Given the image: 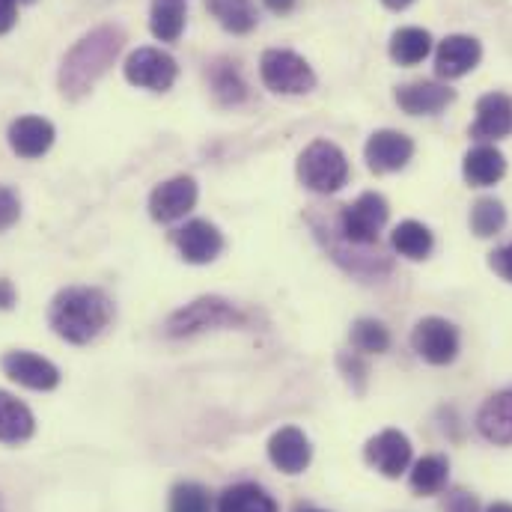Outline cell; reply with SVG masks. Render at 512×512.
<instances>
[{
    "label": "cell",
    "instance_id": "6da1fadb",
    "mask_svg": "<svg viewBox=\"0 0 512 512\" xmlns=\"http://www.w3.org/2000/svg\"><path fill=\"white\" fill-rule=\"evenodd\" d=\"M114 319L111 298L96 286H69L57 292L48 310V322L57 337H63L72 346L93 343Z\"/></svg>",
    "mask_w": 512,
    "mask_h": 512
},
{
    "label": "cell",
    "instance_id": "7a4b0ae2",
    "mask_svg": "<svg viewBox=\"0 0 512 512\" xmlns=\"http://www.w3.org/2000/svg\"><path fill=\"white\" fill-rule=\"evenodd\" d=\"M126 33L123 27L102 24L90 30L84 39L75 42V48L63 57L60 69V90L66 99H81L93 90V84L111 69L117 54L123 51Z\"/></svg>",
    "mask_w": 512,
    "mask_h": 512
},
{
    "label": "cell",
    "instance_id": "3957f363",
    "mask_svg": "<svg viewBox=\"0 0 512 512\" xmlns=\"http://www.w3.org/2000/svg\"><path fill=\"white\" fill-rule=\"evenodd\" d=\"M298 179L316 194H334L349 179V161L331 140H313L298 158Z\"/></svg>",
    "mask_w": 512,
    "mask_h": 512
},
{
    "label": "cell",
    "instance_id": "277c9868",
    "mask_svg": "<svg viewBox=\"0 0 512 512\" xmlns=\"http://www.w3.org/2000/svg\"><path fill=\"white\" fill-rule=\"evenodd\" d=\"M233 325H245V313L233 301H227V298L206 295V298H197L188 307L176 310L167 319L164 334L167 337H191V334H200V331L233 328Z\"/></svg>",
    "mask_w": 512,
    "mask_h": 512
},
{
    "label": "cell",
    "instance_id": "5b68a950",
    "mask_svg": "<svg viewBox=\"0 0 512 512\" xmlns=\"http://www.w3.org/2000/svg\"><path fill=\"white\" fill-rule=\"evenodd\" d=\"M310 227L316 230V239L325 245V251L331 254L334 262H340L349 274H358V277H367V280H379L382 274L390 271V259L379 251V245H370V248H358L352 242H346L340 236L337 227H331V221H319L316 215H310Z\"/></svg>",
    "mask_w": 512,
    "mask_h": 512
},
{
    "label": "cell",
    "instance_id": "8992f818",
    "mask_svg": "<svg viewBox=\"0 0 512 512\" xmlns=\"http://www.w3.org/2000/svg\"><path fill=\"white\" fill-rule=\"evenodd\" d=\"M387 215H390L387 200L376 191H367L340 212L337 230L346 242H352L358 248H370V245H379V233L387 224Z\"/></svg>",
    "mask_w": 512,
    "mask_h": 512
},
{
    "label": "cell",
    "instance_id": "52a82bcc",
    "mask_svg": "<svg viewBox=\"0 0 512 512\" xmlns=\"http://www.w3.org/2000/svg\"><path fill=\"white\" fill-rule=\"evenodd\" d=\"M259 72H262V81L271 93L301 96V93H310L316 87V75H313L310 63L304 57H298L295 51H283V48L265 51Z\"/></svg>",
    "mask_w": 512,
    "mask_h": 512
},
{
    "label": "cell",
    "instance_id": "ba28073f",
    "mask_svg": "<svg viewBox=\"0 0 512 512\" xmlns=\"http://www.w3.org/2000/svg\"><path fill=\"white\" fill-rule=\"evenodd\" d=\"M411 349L432 367H447L459 355V331L441 316H426L411 331Z\"/></svg>",
    "mask_w": 512,
    "mask_h": 512
},
{
    "label": "cell",
    "instance_id": "9c48e42d",
    "mask_svg": "<svg viewBox=\"0 0 512 512\" xmlns=\"http://www.w3.org/2000/svg\"><path fill=\"white\" fill-rule=\"evenodd\" d=\"M123 72H126L128 84L143 87V90H152V93H164V90L173 87V81L179 75V66H176V60L167 51L137 48V51L128 54Z\"/></svg>",
    "mask_w": 512,
    "mask_h": 512
},
{
    "label": "cell",
    "instance_id": "30bf717a",
    "mask_svg": "<svg viewBox=\"0 0 512 512\" xmlns=\"http://www.w3.org/2000/svg\"><path fill=\"white\" fill-rule=\"evenodd\" d=\"M364 459L370 468H376L379 474L396 480L408 471L411 465V441L405 432L399 429H384L379 435H373L364 447Z\"/></svg>",
    "mask_w": 512,
    "mask_h": 512
},
{
    "label": "cell",
    "instance_id": "8fae6325",
    "mask_svg": "<svg viewBox=\"0 0 512 512\" xmlns=\"http://www.w3.org/2000/svg\"><path fill=\"white\" fill-rule=\"evenodd\" d=\"M197 203V182L191 176H176L161 182L149 197V215L161 224H173L185 218Z\"/></svg>",
    "mask_w": 512,
    "mask_h": 512
},
{
    "label": "cell",
    "instance_id": "7c38bea8",
    "mask_svg": "<svg viewBox=\"0 0 512 512\" xmlns=\"http://www.w3.org/2000/svg\"><path fill=\"white\" fill-rule=\"evenodd\" d=\"M367 164L373 173H396L402 170L411 155H414V140L402 131H393V128H382L376 131L370 140H367Z\"/></svg>",
    "mask_w": 512,
    "mask_h": 512
},
{
    "label": "cell",
    "instance_id": "4fadbf2b",
    "mask_svg": "<svg viewBox=\"0 0 512 512\" xmlns=\"http://www.w3.org/2000/svg\"><path fill=\"white\" fill-rule=\"evenodd\" d=\"M483 57V48L474 36H465V33H453L447 36L444 42H438V51H435V72L447 81L453 78H465L468 72L477 69Z\"/></svg>",
    "mask_w": 512,
    "mask_h": 512
},
{
    "label": "cell",
    "instance_id": "5bb4252c",
    "mask_svg": "<svg viewBox=\"0 0 512 512\" xmlns=\"http://www.w3.org/2000/svg\"><path fill=\"white\" fill-rule=\"evenodd\" d=\"M0 367L12 382L30 390H54L60 384V370L48 358H39L33 352H6L0 358Z\"/></svg>",
    "mask_w": 512,
    "mask_h": 512
},
{
    "label": "cell",
    "instance_id": "9a60e30c",
    "mask_svg": "<svg viewBox=\"0 0 512 512\" xmlns=\"http://www.w3.org/2000/svg\"><path fill=\"white\" fill-rule=\"evenodd\" d=\"M268 459L274 462V468H280L283 474L295 477V474L307 471V465L313 459V450H310V441H307V435L301 429L283 426L268 441Z\"/></svg>",
    "mask_w": 512,
    "mask_h": 512
},
{
    "label": "cell",
    "instance_id": "2e32d148",
    "mask_svg": "<svg viewBox=\"0 0 512 512\" xmlns=\"http://www.w3.org/2000/svg\"><path fill=\"white\" fill-rule=\"evenodd\" d=\"M176 248L185 262L191 265H206L224 251V236L215 224L209 221H188L179 233H176Z\"/></svg>",
    "mask_w": 512,
    "mask_h": 512
},
{
    "label": "cell",
    "instance_id": "e0dca14e",
    "mask_svg": "<svg viewBox=\"0 0 512 512\" xmlns=\"http://www.w3.org/2000/svg\"><path fill=\"white\" fill-rule=\"evenodd\" d=\"M456 93L444 84L435 81H414L396 90V105L411 114V117H432L438 111H444L447 105H453Z\"/></svg>",
    "mask_w": 512,
    "mask_h": 512
},
{
    "label": "cell",
    "instance_id": "ac0fdd59",
    "mask_svg": "<svg viewBox=\"0 0 512 512\" xmlns=\"http://www.w3.org/2000/svg\"><path fill=\"white\" fill-rule=\"evenodd\" d=\"M512 134V99L504 93H489L477 102V120L471 137L477 140H501Z\"/></svg>",
    "mask_w": 512,
    "mask_h": 512
},
{
    "label": "cell",
    "instance_id": "d6986e66",
    "mask_svg": "<svg viewBox=\"0 0 512 512\" xmlns=\"http://www.w3.org/2000/svg\"><path fill=\"white\" fill-rule=\"evenodd\" d=\"M54 143V126L42 117H18L9 126V146L21 158H42Z\"/></svg>",
    "mask_w": 512,
    "mask_h": 512
},
{
    "label": "cell",
    "instance_id": "ffe728a7",
    "mask_svg": "<svg viewBox=\"0 0 512 512\" xmlns=\"http://www.w3.org/2000/svg\"><path fill=\"white\" fill-rule=\"evenodd\" d=\"M462 173H465V182L474 185V188H489L495 182L504 179L507 173V158L498 146H489V143H480L474 146L465 161H462Z\"/></svg>",
    "mask_w": 512,
    "mask_h": 512
},
{
    "label": "cell",
    "instance_id": "44dd1931",
    "mask_svg": "<svg viewBox=\"0 0 512 512\" xmlns=\"http://www.w3.org/2000/svg\"><path fill=\"white\" fill-rule=\"evenodd\" d=\"M477 429L492 444H512V390L492 393L483 402L477 414Z\"/></svg>",
    "mask_w": 512,
    "mask_h": 512
},
{
    "label": "cell",
    "instance_id": "7402d4cb",
    "mask_svg": "<svg viewBox=\"0 0 512 512\" xmlns=\"http://www.w3.org/2000/svg\"><path fill=\"white\" fill-rule=\"evenodd\" d=\"M33 432V411L9 390H0V444H24L33 438Z\"/></svg>",
    "mask_w": 512,
    "mask_h": 512
},
{
    "label": "cell",
    "instance_id": "603a6c76",
    "mask_svg": "<svg viewBox=\"0 0 512 512\" xmlns=\"http://www.w3.org/2000/svg\"><path fill=\"white\" fill-rule=\"evenodd\" d=\"M450 480V462L444 456H423L414 462L411 468V492L420 495V498H429V495H441L444 486Z\"/></svg>",
    "mask_w": 512,
    "mask_h": 512
},
{
    "label": "cell",
    "instance_id": "cb8c5ba5",
    "mask_svg": "<svg viewBox=\"0 0 512 512\" xmlns=\"http://www.w3.org/2000/svg\"><path fill=\"white\" fill-rule=\"evenodd\" d=\"M432 51V36L423 27H402L390 36V57L399 66H417L429 57Z\"/></svg>",
    "mask_w": 512,
    "mask_h": 512
},
{
    "label": "cell",
    "instance_id": "d4e9b609",
    "mask_svg": "<svg viewBox=\"0 0 512 512\" xmlns=\"http://www.w3.org/2000/svg\"><path fill=\"white\" fill-rule=\"evenodd\" d=\"M218 512H277V504H274V498L262 486L239 483V486H230L221 495Z\"/></svg>",
    "mask_w": 512,
    "mask_h": 512
},
{
    "label": "cell",
    "instance_id": "484cf974",
    "mask_svg": "<svg viewBox=\"0 0 512 512\" xmlns=\"http://www.w3.org/2000/svg\"><path fill=\"white\" fill-rule=\"evenodd\" d=\"M185 0H152V18L149 27L155 39L161 42H176L185 30Z\"/></svg>",
    "mask_w": 512,
    "mask_h": 512
},
{
    "label": "cell",
    "instance_id": "4316f807",
    "mask_svg": "<svg viewBox=\"0 0 512 512\" xmlns=\"http://www.w3.org/2000/svg\"><path fill=\"white\" fill-rule=\"evenodd\" d=\"M390 242H393L396 254L405 256V259H414V262L426 259V256L432 254V248H435V239H432L429 227H423L420 221H402L393 230Z\"/></svg>",
    "mask_w": 512,
    "mask_h": 512
},
{
    "label": "cell",
    "instance_id": "83f0119b",
    "mask_svg": "<svg viewBox=\"0 0 512 512\" xmlns=\"http://www.w3.org/2000/svg\"><path fill=\"white\" fill-rule=\"evenodd\" d=\"M209 12L218 18V24L236 36L251 33L256 27V6L254 0H209Z\"/></svg>",
    "mask_w": 512,
    "mask_h": 512
},
{
    "label": "cell",
    "instance_id": "f1b7e54d",
    "mask_svg": "<svg viewBox=\"0 0 512 512\" xmlns=\"http://www.w3.org/2000/svg\"><path fill=\"white\" fill-rule=\"evenodd\" d=\"M349 340H352V349L358 355H384L390 349V331L379 319H358L352 325Z\"/></svg>",
    "mask_w": 512,
    "mask_h": 512
},
{
    "label": "cell",
    "instance_id": "f546056e",
    "mask_svg": "<svg viewBox=\"0 0 512 512\" xmlns=\"http://www.w3.org/2000/svg\"><path fill=\"white\" fill-rule=\"evenodd\" d=\"M504 224H507V209H504L501 200L483 197V200L474 203V209H471V230H474L480 239L498 236V233L504 230Z\"/></svg>",
    "mask_w": 512,
    "mask_h": 512
},
{
    "label": "cell",
    "instance_id": "4dcf8cb0",
    "mask_svg": "<svg viewBox=\"0 0 512 512\" xmlns=\"http://www.w3.org/2000/svg\"><path fill=\"white\" fill-rule=\"evenodd\" d=\"M212 90H215V99L221 105H227V108L245 102V96H248L245 81L239 78V72L230 63H215V69H212Z\"/></svg>",
    "mask_w": 512,
    "mask_h": 512
},
{
    "label": "cell",
    "instance_id": "1f68e13d",
    "mask_svg": "<svg viewBox=\"0 0 512 512\" xmlns=\"http://www.w3.org/2000/svg\"><path fill=\"white\" fill-rule=\"evenodd\" d=\"M170 512H212V498L200 483H179L170 492Z\"/></svg>",
    "mask_w": 512,
    "mask_h": 512
},
{
    "label": "cell",
    "instance_id": "d6a6232c",
    "mask_svg": "<svg viewBox=\"0 0 512 512\" xmlns=\"http://www.w3.org/2000/svg\"><path fill=\"white\" fill-rule=\"evenodd\" d=\"M340 370L346 373V379L349 384L355 387V393H364L367 390V364H364V358L358 355V352H343L340 355Z\"/></svg>",
    "mask_w": 512,
    "mask_h": 512
},
{
    "label": "cell",
    "instance_id": "836d02e7",
    "mask_svg": "<svg viewBox=\"0 0 512 512\" xmlns=\"http://www.w3.org/2000/svg\"><path fill=\"white\" fill-rule=\"evenodd\" d=\"M21 218V200L12 188L0 185V233L12 230Z\"/></svg>",
    "mask_w": 512,
    "mask_h": 512
},
{
    "label": "cell",
    "instance_id": "e575fe53",
    "mask_svg": "<svg viewBox=\"0 0 512 512\" xmlns=\"http://www.w3.org/2000/svg\"><path fill=\"white\" fill-rule=\"evenodd\" d=\"M447 512H480V501L471 495V492H465V489H453L450 495H447Z\"/></svg>",
    "mask_w": 512,
    "mask_h": 512
},
{
    "label": "cell",
    "instance_id": "d590c367",
    "mask_svg": "<svg viewBox=\"0 0 512 512\" xmlns=\"http://www.w3.org/2000/svg\"><path fill=\"white\" fill-rule=\"evenodd\" d=\"M489 265L498 277H504L507 283H512V245H504L498 248L495 254L489 256Z\"/></svg>",
    "mask_w": 512,
    "mask_h": 512
},
{
    "label": "cell",
    "instance_id": "8d00e7d4",
    "mask_svg": "<svg viewBox=\"0 0 512 512\" xmlns=\"http://www.w3.org/2000/svg\"><path fill=\"white\" fill-rule=\"evenodd\" d=\"M18 21V0H0V36L9 33Z\"/></svg>",
    "mask_w": 512,
    "mask_h": 512
},
{
    "label": "cell",
    "instance_id": "74e56055",
    "mask_svg": "<svg viewBox=\"0 0 512 512\" xmlns=\"http://www.w3.org/2000/svg\"><path fill=\"white\" fill-rule=\"evenodd\" d=\"M15 304V289L9 280H0V310H9Z\"/></svg>",
    "mask_w": 512,
    "mask_h": 512
},
{
    "label": "cell",
    "instance_id": "f35d334b",
    "mask_svg": "<svg viewBox=\"0 0 512 512\" xmlns=\"http://www.w3.org/2000/svg\"><path fill=\"white\" fill-rule=\"evenodd\" d=\"M265 6H268L271 12L283 15V12H289V9L295 6V0H265Z\"/></svg>",
    "mask_w": 512,
    "mask_h": 512
},
{
    "label": "cell",
    "instance_id": "ab89813d",
    "mask_svg": "<svg viewBox=\"0 0 512 512\" xmlns=\"http://www.w3.org/2000/svg\"><path fill=\"white\" fill-rule=\"evenodd\" d=\"M382 3L387 6V9H396V12H399V9H408L414 0H382Z\"/></svg>",
    "mask_w": 512,
    "mask_h": 512
},
{
    "label": "cell",
    "instance_id": "60d3db41",
    "mask_svg": "<svg viewBox=\"0 0 512 512\" xmlns=\"http://www.w3.org/2000/svg\"><path fill=\"white\" fill-rule=\"evenodd\" d=\"M486 512H512V504H492Z\"/></svg>",
    "mask_w": 512,
    "mask_h": 512
},
{
    "label": "cell",
    "instance_id": "b9f144b4",
    "mask_svg": "<svg viewBox=\"0 0 512 512\" xmlns=\"http://www.w3.org/2000/svg\"><path fill=\"white\" fill-rule=\"evenodd\" d=\"M18 3H36V0H18Z\"/></svg>",
    "mask_w": 512,
    "mask_h": 512
},
{
    "label": "cell",
    "instance_id": "7bdbcfd3",
    "mask_svg": "<svg viewBox=\"0 0 512 512\" xmlns=\"http://www.w3.org/2000/svg\"><path fill=\"white\" fill-rule=\"evenodd\" d=\"M304 512H322V510H304Z\"/></svg>",
    "mask_w": 512,
    "mask_h": 512
},
{
    "label": "cell",
    "instance_id": "ee69618b",
    "mask_svg": "<svg viewBox=\"0 0 512 512\" xmlns=\"http://www.w3.org/2000/svg\"><path fill=\"white\" fill-rule=\"evenodd\" d=\"M0 512H3V504H0Z\"/></svg>",
    "mask_w": 512,
    "mask_h": 512
}]
</instances>
